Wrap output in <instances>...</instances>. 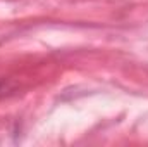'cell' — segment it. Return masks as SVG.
<instances>
[{"label": "cell", "instance_id": "6da1fadb", "mask_svg": "<svg viewBox=\"0 0 148 147\" xmlns=\"http://www.w3.org/2000/svg\"><path fill=\"white\" fill-rule=\"evenodd\" d=\"M3 90H5V87H0V95L3 94Z\"/></svg>", "mask_w": 148, "mask_h": 147}]
</instances>
